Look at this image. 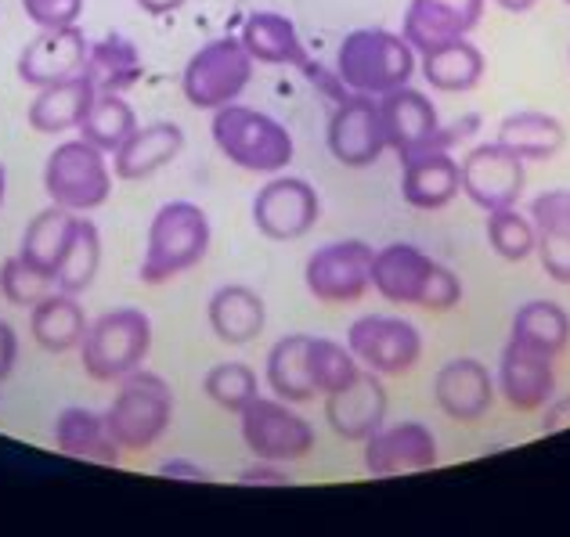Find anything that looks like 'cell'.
I'll return each instance as SVG.
<instances>
[{
  "label": "cell",
  "mask_w": 570,
  "mask_h": 537,
  "mask_svg": "<svg viewBox=\"0 0 570 537\" xmlns=\"http://www.w3.org/2000/svg\"><path fill=\"white\" fill-rule=\"evenodd\" d=\"M347 347L376 376H409L423 357V332L409 318L365 315L347 328Z\"/></svg>",
  "instance_id": "8fae6325"
},
{
  "label": "cell",
  "mask_w": 570,
  "mask_h": 537,
  "mask_svg": "<svg viewBox=\"0 0 570 537\" xmlns=\"http://www.w3.org/2000/svg\"><path fill=\"white\" fill-rule=\"evenodd\" d=\"M238 432H243V444L253 458L282 461V466L307 458L318 444L314 426L278 397H253L238 411Z\"/></svg>",
  "instance_id": "9c48e42d"
},
{
  "label": "cell",
  "mask_w": 570,
  "mask_h": 537,
  "mask_svg": "<svg viewBox=\"0 0 570 537\" xmlns=\"http://www.w3.org/2000/svg\"><path fill=\"white\" fill-rule=\"evenodd\" d=\"M14 361H19V332L0 318V382L11 376Z\"/></svg>",
  "instance_id": "7dc6e473"
},
{
  "label": "cell",
  "mask_w": 570,
  "mask_h": 537,
  "mask_svg": "<svg viewBox=\"0 0 570 537\" xmlns=\"http://www.w3.org/2000/svg\"><path fill=\"white\" fill-rule=\"evenodd\" d=\"M98 267H101V235L98 228L87 217L77 220V231H72V242L66 249L62 263L55 271V289L80 296L95 286L98 278Z\"/></svg>",
  "instance_id": "8d00e7d4"
},
{
  "label": "cell",
  "mask_w": 570,
  "mask_h": 537,
  "mask_svg": "<svg viewBox=\"0 0 570 537\" xmlns=\"http://www.w3.org/2000/svg\"><path fill=\"white\" fill-rule=\"evenodd\" d=\"M476 130H480V112L459 116L455 123H441V127H438V133H433V138H430L426 152H452L455 145L476 138Z\"/></svg>",
  "instance_id": "7bdbcfd3"
},
{
  "label": "cell",
  "mask_w": 570,
  "mask_h": 537,
  "mask_svg": "<svg viewBox=\"0 0 570 537\" xmlns=\"http://www.w3.org/2000/svg\"><path fill=\"white\" fill-rule=\"evenodd\" d=\"M185 152V130L159 119V123H138V130L119 145V152L112 156V173L119 181H145V177L159 173L163 167Z\"/></svg>",
  "instance_id": "cb8c5ba5"
},
{
  "label": "cell",
  "mask_w": 570,
  "mask_h": 537,
  "mask_svg": "<svg viewBox=\"0 0 570 537\" xmlns=\"http://www.w3.org/2000/svg\"><path fill=\"white\" fill-rule=\"evenodd\" d=\"M243 43L253 62L261 66H293L304 69L311 62V51L299 40V29L289 14L282 11H253L243 22Z\"/></svg>",
  "instance_id": "4316f807"
},
{
  "label": "cell",
  "mask_w": 570,
  "mask_h": 537,
  "mask_svg": "<svg viewBox=\"0 0 570 537\" xmlns=\"http://www.w3.org/2000/svg\"><path fill=\"white\" fill-rule=\"evenodd\" d=\"M145 14H156V19H163V14H174L177 8H185L188 0H134Z\"/></svg>",
  "instance_id": "681fc988"
},
{
  "label": "cell",
  "mask_w": 570,
  "mask_h": 537,
  "mask_svg": "<svg viewBox=\"0 0 570 537\" xmlns=\"http://www.w3.org/2000/svg\"><path fill=\"white\" fill-rule=\"evenodd\" d=\"M480 19H484V0H409L401 37L412 43L415 54H426L470 37Z\"/></svg>",
  "instance_id": "e0dca14e"
},
{
  "label": "cell",
  "mask_w": 570,
  "mask_h": 537,
  "mask_svg": "<svg viewBox=\"0 0 570 537\" xmlns=\"http://www.w3.org/2000/svg\"><path fill=\"white\" fill-rule=\"evenodd\" d=\"M159 476H167V480H185V484H209V473L203 466H195L188 458H167L159 461Z\"/></svg>",
  "instance_id": "bcb514c9"
},
{
  "label": "cell",
  "mask_w": 570,
  "mask_h": 537,
  "mask_svg": "<svg viewBox=\"0 0 570 537\" xmlns=\"http://www.w3.org/2000/svg\"><path fill=\"white\" fill-rule=\"evenodd\" d=\"M494 386L513 411H542L557 397V368H552L549 354L509 339L499 357Z\"/></svg>",
  "instance_id": "ac0fdd59"
},
{
  "label": "cell",
  "mask_w": 570,
  "mask_h": 537,
  "mask_svg": "<svg viewBox=\"0 0 570 537\" xmlns=\"http://www.w3.org/2000/svg\"><path fill=\"white\" fill-rule=\"evenodd\" d=\"M488 246L499 252L502 260L509 263H520L528 260L534 246H538V235H534V223L528 213H520L517 206H505V210H491L488 213Z\"/></svg>",
  "instance_id": "ab89813d"
},
{
  "label": "cell",
  "mask_w": 570,
  "mask_h": 537,
  "mask_svg": "<svg viewBox=\"0 0 570 537\" xmlns=\"http://www.w3.org/2000/svg\"><path fill=\"white\" fill-rule=\"evenodd\" d=\"M203 394L214 400L217 408L238 415L253 397H261V379H257V371L243 361H220L206 371Z\"/></svg>",
  "instance_id": "f35d334b"
},
{
  "label": "cell",
  "mask_w": 570,
  "mask_h": 537,
  "mask_svg": "<svg viewBox=\"0 0 570 537\" xmlns=\"http://www.w3.org/2000/svg\"><path fill=\"white\" fill-rule=\"evenodd\" d=\"M459 170H462V196L484 213L517 206L523 196V185H528V162L499 141H484L470 148L462 156Z\"/></svg>",
  "instance_id": "5bb4252c"
},
{
  "label": "cell",
  "mask_w": 570,
  "mask_h": 537,
  "mask_svg": "<svg viewBox=\"0 0 570 537\" xmlns=\"http://www.w3.org/2000/svg\"><path fill=\"white\" fill-rule=\"evenodd\" d=\"M153 350V321L138 307H116L87 325L80 365L95 382H119L138 371Z\"/></svg>",
  "instance_id": "5b68a950"
},
{
  "label": "cell",
  "mask_w": 570,
  "mask_h": 537,
  "mask_svg": "<svg viewBox=\"0 0 570 537\" xmlns=\"http://www.w3.org/2000/svg\"><path fill=\"white\" fill-rule=\"evenodd\" d=\"M264 379L272 386V394L285 405H307L314 400V382H311V368H307V336L293 332L275 339V347L267 350L264 361Z\"/></svg>",
  "instance_id": "836d02e7"
},
{
  "label": "cell",
  "mask_w": 570,
  "mask_h": 537,
  "mask_svg": "<svg viewBox=\"0 0 570 537\" xmlns=\"http://www.w3.org/2000/svg\"><path fill=\"white\" fill-rule=\"evenodd\" d=\"M209 242H214V223L199 202L174 199L159 206L153 223H148L138 278L145 286H167L177 275H188L191 267L206 260Z\"/></svg>",
  "instance_id": "7a4b0ae2"
},
{
  "label": "cell",
  "mask_w": 570,
  "mask_h": 537,
  "mask_svg": "<svg viewBox=\"0 0 570 537\" xmlns=\"http://www.w3.org/2000/svg\"><path fill=\"white\" fill-rule=\"evenodd\" d=\"M249 217L257 231L272 242H296L304 238L322 217V196L318 188L304 177L275 173L257 196H253Z\"/></svg>",
  "instance_id": "7c38bea8"
},
{
  "label": "cell",
  "mask_w": 570,
  "mask_h": 537,
  "mask_svg": "<svg viewBox=\"0 0 570 537\" xmlns=\"http://www.w3.org/2000/svg\"><path fill=\"white\" fill-rule=\"evenodd\" d=\"M87 54H91V40L80 29V22L72 26H55V29H40V33L19 51V62L14 72L26 87H51L80 77L87 66Z\"/></svg>",
  "instance_id": "9a60e30c"
},
{
  "label": "cell",
  "mask_w": 570,
  "mask_h": 537,
  "mask_svg": "<svg viewBox=\"0 0 570 537\" xmlns=\"http://www.w3.org/2000/svg\"><path fill=\"white\" fill-rule=\"evenodd\" d=\"M299 72H304L307 83L314 87V91L325 95L328 101H333V106H336V101H343V98L351 95V91H347V83L340 80V72H336V69H325L322 62H314V58H311V62H307L304 69H299Z\"/></svg>",
  "instance_id": "f6af8a7d"
},
{
  "label": "cell",
  "mask_w": 570,
  "mask_h": 537,
  "mask_svg": "<svg viewBox=\"0 0 570 537\" xmlns=\"http://www.w3.org/2000/svg\"><path fill=\"white\" fill-rule=\"evenodd\" d=\"M386 386L376 371L362 368L343 390L325 397V422L333 426L340 440L365 444L372 432L386 422Z\"/></svg>",
  "instance_id": "d6986e66"
},
{
  "label": "cell",
  "mask_w": 570,
  "mask_h": 537,
  "mask_svg": "<svg viewBox=\"0 0 570 537\" xmlns=\"http://www.w3.org/2000/svg\"><path fill=\"white\" fill-rule=\"evenodd\" d=\"M0 292L14 307H37L43 296L55 292V281L48 275H40L37 267H29L19 252L0 263Z\"/></svg>",
  "instance_id": "60d3db41"
},
{
  "label": "cell",
  "mask_w": 570,
  "mask_h": 537,
  "mask_svg": "<svg viewBox=\"0 0 570 537\" xmlns=\"http://www.w3.org/2000/svg\"><path fill=\"white\" fill-rule=\"evenodd\" d=\"M77 220H80V213H72V210H66V206L51 202L48 210L37 213L33 220L26 223L19 257L29 267H37L40 275H48L55 281L58 263H62L66 249L72 242V231H77Z\"/></svg>",
  "instance_id": "1f68e13d"
},
{
  "label": "cell",
  "mask_w": 570,
  "mask_h": 537,
  "mask_svg": "<svg viewBox=\"0 0 570 537\" xmlns=\"http://www.w3.org/2000/svg\"><path fill=\"white\" fill-rule=\"evenodd\" d=\"M138 130V116H134L130 101L124 95H95L91 109H87L80 123V138L101 148L105 156H116L130 133Z\"/></svg>",
  "instance_id": "d590c367"
},
{
  "label": "cell",
  "mask_w": 570,
  "mask_h": 537,
  "mask_svg": "<svg viewBox=\"0 0 570 537\" xmlns=\"http://www.w3.org/2000/svg\"><path fill=\"white\" fill-rule=\"evenodd\" d=\"M4 191H8V170H4V162H0V206H4Z\"/></svg>",
  "instance_id": "816d5d0a"
},
{
  "label": "cell",
  "mask_w": 570,
  "mask_h": 537,
  "mask_svg": "<svg viewBox=\"0 0 570 537\" xmlns=\"http://www.w3.org/2000/svg\"><path fill=\"white\" fill-rule=\"evenodd\" d=\"M307 368H311L314 390L322 397L343 390V386L362 371V365H357V357L351 354L347 342H336L325 336H307Z\"/></svg>",
  "instance_id": "74e56055"
},
{
  "label": "cell",
  "mask_w": 570,
  "mask_h": 537,
  "mask_svg": "<svg viewBox=\"0 0 570 537\" xmlns=\"http://www.w3.org/2000/svg\"><path fill=\"white\" fill-rule=\"evenodd\" d=\"M462 196V170L452 152H419L401 159V199L412 210H444Z\"/></svg>",
  "instance_id": "603a6c76"
},
{
  "label": "cell",
  "mask_w": 570,
  "mask_h": 537,
  "mask_svg": "<svg viewBox=\"0 0 570 537\" xmlns=\"http://www.w3.org/2000/svg\"><path fill=\"white\" fill-rule=\"evenodd\" d=\"M499 386L484 361L476 357H455L433 376V400L455 422H480L494 408Z\"/></svg>",
  "instance_id": "ffe728a7"
},
{
  "label": "cell",
  "mask_w": 570,
  "mask_h": 537,
  "mask_svg": "<svg viewBox=\"0 0 570 537\" xmlns=\"http://www.w3.org/2000/svg\"><path fill=\"white\" fill-rule=\"evenodd\" d=\"M509 339L557 357L570 342V315L557 300H528L523 307H517L513 325H509Z\"/></svg>",
  "instance_id": "e575fe53"
},
{
  "label": "cell",
  "mask_w": 570,
  "mask_h": 537,
  "mask_svg": "<svg viewBox=\"0 0 570 537\" xmlns=\"http://www.w3.org/2000/svg\"><path fill=\"white\" fill-rule=\"evenodd\" d=\"M372 260L376 249L362 238H340L314 249L304 263V286L318 304L347 307L372 289Z\"/></svg>",
  "instance_id": "30bf717a"
},
{
  "label": "cell",
  "mask_w": 570,
  "mask_h": 537,
  "mask_svg": "<svg viewBox=\"0 0 570 537\" xmlns=\"http://www.w3.org/2000/svg\"><path fill=\"white\" fill-rule=\"evenodd\" d=\"M542 411H546V415H542V432L570 429V394H567V397H552Z\"/></svg>",
  "instance_id": "c3c4849f"
},
{
  "label": "cell",
  "mask_w": 570,
  "mask_h": 537,
  "mask_svg": "<svg viewBox=\"0 0 570 537\" xmlns=\"http://www.w3.org/2000/svg\"><path fill=\"white\" fill-rule=\"evenodd\" d=\"M43 191L55 206L72 213H91L112 196V167L109 156L83 138H69L55 145L43 162Z\"/></svg>",
  "instance_id": "ba28073f"
},
{
  "label": "cell",
  "mask_w": 570,
  "mask_h": 537,
  "mask_svg": "<svg viewBox=\"0 0 570 537\" xmlns=\"http://www.w3.org/2000/svg\"><path fill=\"white\" fill-rule=\"evenodd\" d=\"M95 83L83 77H72L62 83H51V87H40L37 98L29 101L26 119L29 127L37 133H69V130H80L87 109L95 101Z\"/></svg>",
  "instance_id": "83f0119b"
},
{
  "label": "cell",
  "mask_w": 570,
  "mask_h": 537,
  "mask_svg": "<svg viewBox=\"0 0 570 537\" xmlns=\"http://www.w3.org/2000/svg\"><path fill=\"white\" fill-rule=\"evenodd\" d=\"M325 145H328V152H333V159L340 162V167H351V170L376 167L386 152L380 98L347 95L343 101H336L333 112H328Z\"/></svg>",
  "instance_id": "4fadbf2b"
},
{
  "label": "cell",
  "mask_w": 570,
  "mask_h": 537,
  "mask_svg": "<svg viewBox=\"0 0 570 537\" xmlns=\"http://www.w3.org/2000/svg\"><path fill=\"white\" fill-rule=\"evenodd\" d=\"M206 318L214 336L228 347H243V342H253L267 325V304L257 289L243 286V281H228L220 286L206 304Z\"/></svg>",
  "instance_id": "d4e9b609"
},
{
  "label": "cell",
  "mask_w": 570,
  "mask_h": 537,
  "mask_svg": "<svg viewBox=\"0 0 570 537\" xmlns=\"http://www.w3.org/2000/svg\"><path fill=\"white\" fill-rule=\"evenodd\" d=\"M494 141L505 145L509 152H517L523 162H546L557 152H563L567 127L546 109H517L499 123Z\"/></svg>",
  "instance_id": "f546056e"
},
{
  "label": "cell",
  "mask_w": 570,
  "mask_h": 537,
  "mask_svg": "<svg viewBox=\"0 0 570 537\" xmlns=\"http://www.w3.org/2000/svg\"><path fill=\"white\" fill-rule=\"evenodd\" d=\"M253 58L243 37H214L195 51L181 72V95L191 109L217 112L243 98L253 80Z\"/></svg>",
  "instance_id": "52a82bcc"
},
{
  "label": "cell",
  "mask_w": 570,
  "mask_h": 537,
  "mask_svg": "<svg viewBox=\"0 0 570 537\" xmlns=\"http://www.w3.org/2000/svg\"><path fill=\"white\" fill-rule=\"evenodd\" d=\"M438 437L423 422H383L365 440V473L376 476V480L404 473H426L438 466Z\"/></svg>",
  "instance_id": "2e32d148"
},
{
  "label": "cell",
  "mask_w": 570,
  "mask_h": 537,
  "mask_svg": "<svg viewBox=\"0 0 570 537\" xmlns=\"http://www.w3.org/2000/svg\"><path fill=\"white\" fill-rule=\"evenodd\" d=\"M563 4H570V0H563Z\"/></svg>",
  "instance_id": "f5cc1de1"
},
{
  "label": "cell",
  "mask_w": 570,
  "mask_h": 537,
  "mask_svg": "<svg viewBox=\"0 0 570 537\" xmlns=\"http://www.w3.org/2000/svg\"><path fill=\"white\" fill-rule=\"evenodd\" d=\"M209 138L232 167L246 173H282L296 156L293 133L285 130V123L253 106H243V101H232V106L214 112Z\"/></svg>",
  "instance_id": "277c9868"
},
{
  "label": "cell",
  "mask_w": 570,
  "mask_h": 537,
  "mask_svg": "<svg viewBox=\"0 0 570 537\" xmlns=\"http://www.w3.org/2000/svg\"><path fill=\"white\" fill-rule=\"evenodd\" d=\"M105 422L124 451H148L174 422L170 382L148 371L145 365L116 382L112 405L105 408Z\"/></svg>",
  "instance_id": "8992f818"
},
{
  "label": "cell",
  "mask_w": 570,
  "mask_h": 537,
  "mask_svg": "<svg viewBox=\"0 0 570 537\" xmlns=\"http://www.w3.org/2000/svg\"><path fill=\"white\" fill-rule=\"evenodd\" d=\"M502 11H509V14H523V11H531L538 0H494Z\"/></svg>",
  "instance_id": "f907efd6"
},
{
  "label": "cell",
  "mask_w": 570,
  "mask_h": 537,
  "mask_svg": "<svg viewBox=\"0 0 570 537\" xmlns=\"http://www.w3.org/2000/svg\"><path fill=\"white\" fill-rule=\"evenodd\" d=\"M22 8L29 14V22H37L40 29H55V26L80 22L83 0H22Z\"/></svg>",
  "instance_id": "b9f144b4"
},
{
  "label": "cell",
  "mask_w": 570,
  "mask_h": 537,
  "mask_svg": "<svg viewBox=\"0 0 570 537\" xmlns=\"http://www.w3.org/2000/svg\"><path fill=\"white\" fill-rule=\"evenodd\" d=\"M380 112H383V130H386V148L397 159H409L426 152L430 138L441 127L438 106L415 87H397L380 98Z\"/></svg>",
  "instance_id": "44dd1931"
},
{
  "label": "cell",
  "mask_w": 570,
  "mask_h": 537,
  "mask_svg": "<svg viewBox=\"0 0 570 537\" xmlns=\"http://www.w3.org/2000/svg\"><path fill=\"white\" fill-rule=\"evenodd\" d=\"M238 484H246V487H285V484H293V473L285 469L282 461L257 458L253 466L238 469Z\"/></svg>",
  "instance_id": "ee69618b"
},
{
  "label": "cell",
  "mask_w": 570,
  "mask_h": 537,
  "mask_svg": "<svg viewBox=\"0 0 570 537\" xmlns=\"http://www.w3.org/2000/svg\"><path fill=\"white\" fill-rule=\"evenodd\" d=\"M415 48L394 29L365 26L343 37L336 51V72L351 95L383 98L397 87H409L415 77Z\"/></svg>",
  "instance_id": "3957f363"
},
{
  "label": "cell",
  "mask_w": 570,
  "mask_h": 537,
  "mask_svg": "<svg viewBox=\"0 0 570 537\" xmlns=\"http://www.w3.org/2000/svg\"><path fill=\"white\" fill-rule=\"evenodd\" d=\"M87 315L80 300L72 292L55 289L48 292L37 307H29V332H33L37 347L48 354H69L80 350V342L87 336Z\"/></svg>",
  "instance_id": "f1b7e54d"
},
{
  "label": "cell",
  "mask_w": 570,
  "mask_h": 537,
  "mask_svg": "<svg viewBox=\"0 0 570 537\" xmlns=\"http://www.w3.org/2000/svg\"><path fill=\"white\" fill-rule=\"evenodd\" d=\"M372 289L394 307H423V310H438V315L455 310L462 304L459 275L412 242H390L376 249Z\"/></svg>",
  "instance_id": "6da1fadb"
},
{
  "label": "cell",
  "mask_w": 570,
  "mask_h": 537,
  "mask_svg": "<svg viewBox=\"0 0 570 537\" xmlns=\"http://www.w3.org/2000/svg\"><path fill=\"white\" fill-rule=\"evenodd\" d=\"M83 77L95 83L98 95H127L130 87H138L145 77V62L138 43L124 33H109L91 43V54H87Z\"/></svg>",
  "instance_id": "4dcf8cb0"
},
{
  "label": "cell",
  "mask_w": 570,
  "mask_h": 537,
  "mask_svg": "<svg viewBox=\"0 0 570 537\" xmlns=\"http://www.w3.org/2000/svg\"><path fill=\"white\" fill-rule=\"evenodd\" d=\"M528 217L538 235L534 252L542 271L560 286H570V188H552L534 196Z\"/></svg>",
  "instance_id": "7402d4cb"
},
{
  "label": "cell",
  "mask_w": 570,
  "mask_h": 537,
  "mask_svg": "<svg viewBox=\"0 0 570 537\" xmlns=\"http://www.w3.org/2000/svg\"><path fill=\"white\" fill-rule=\"evenodd\" d=\"M55 447L69 458L98 461V466H119L124 447L116 444L105 422V411L95 408H62L55 419Z\"/></svg>",
  "instance_id": "484cf974"
},
{
  "label": "cell",
  "mask_w": 570,
  "mask_h": 537,
  "mask_svg": "<svg viewBox=\"0 0 570 537\" xmlns=\"http://www.w3.org/2000/svg\"><path fill=\"white\" fill-rule=\"evenodd\" d=\"M484 51L476 48L470 37L444 43L438 51H426L423 62H419V72L423 80L441 95H466L473 87L484 80Z\"/></svg>",
  "instance_id": "d6a6232c"
}]
</instances>
